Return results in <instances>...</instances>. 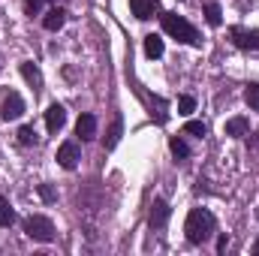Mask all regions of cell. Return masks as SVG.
Segmentation results:
<instances>
[{
    "mask_svg": "<svg viewBox=\"0 0 259 256\" xmlns=\"http://www.w3.org/2000/svg\"><path fill=\"white\" fill-rule=\"evenodd\" d=\"M163 30H166L172 39L187 42V46H199V42H202L199 33H196V27L184 18V15H178V12H163Z\"/></svg>",
    "mask_w": 259,
    "mask_h": 256,
    "instance_id": "2",
    "label": "cell"
},
{
    "mask_svg": "<svg viewBox=\"0 0 259 256\" xmlns=\"http://www.w3.org/2000/svg\"><path fill=\"white\" fill-rule=\"evenodd\" d=\"M244 103L259 112V84H247V91H244Z\"/></svg>",
    "mask_w": 259,
    "mask_h": 256,
    "instance_id": "19",
    "label": "cell"
},
{
    "mask_svg": "<svg viewBox=\"0 0 259 256\" xmlns=\"http://www.w3.org/2000/svg\"><path fill=\"white\" fill-rule=\"evenodd\" d=\"M64 24H66V12L61 9V6L49 9V12H46V18H42V27H46V30H52V33H55V30H61Z\"/></svg>",
    "mask_w": 259,
    "mask_h": 256,
    "instance_id": "11",
    "label": "cell"
},
{
    "mask_svg": "<svg viewBox=\"0 0 259 256\" xmlns=\"http://www.w3.org/2000/svg\"><path fill=\"white\" fill-rule=\"evenodd\" d=\"M169 214H172V208L166 205V199H154V205H151V211H148V223H151V229H163L166 220H169Z\"/></svg>",
    "mask_w": 259,
    "mask_h": 256,
    "instance_id": "6",
    "label": "cell"
},
{
    "mask_svg": "<svg viewBox=\"0 0 259 256\" xmlns=\"http://www.w3.org/2000/svg\"><path fill=\"white\" fill-rule=\"evenodd\" d=\"M235 49L241 52H259V30H247V27H232L229 30Z\"/></svg>",
    "mask_w": 259,
    "mask_h": 256,
    "instance_id": "5",
    "label": "cell"
},
{
    "mask_svg": "<svg viewBox=\"0 0 259 256\" xmlns=\"http://www.w3.org/2000/svg\"><path fill=\"white\" fill-rule=\"evenodd\" d=\"M78 160H81V154H78V145H75V142H64V145L58 148V163H61L64 169H75Z\"/></svg>",
    "mask_w": 259,
    "mask_h": 256,
    "instance_id": "7",
    "label": "cell"
},
{
    "mask_svg": "<svg viewBox=\"0 0 259 256\" xmlns=\"http://www.w3.org/2000/svg\"><path fill=\"white\" fill-rule=\"evenodd\" d=\"M36 190H39V199H42V202H49V205L58 199V193H55V187H52V184H39Z\"/></svg>",
    "mask_w": 259,
    "mask_h": 256,
    "instance_id": "22",
    "label": "cell"
},
{
    "mask_svg": "<svg viewBox=\"0 0 259 256\" xmlns=\"http://www.w3.org/2000/svg\"><path fill=\"white\" fill-rule=\"evenodd\" d=\"M42 3H46V0H27V12H30V15H36Z\"/></svg>",
    "mask_w": 259,
    "mask_h": 256,
    "instance_id": "25",
    "label": "cell"
},
{
    "mask_svg": "<svg viewBox=\"0 0 259 256\" xmlns=\"http://www.w3.org/2000/svg\"><path fill=\"white\" fill-rule=\"evenodd\" d=\"M130 9H133L136 18L148 21V18H154V12L160 9V0H130Z\"/></svg>",
    "mask_w": 259,
    "mask_h": 256,
    "instance_id": "9",
    "label": "cell"
},
{
    "mask_svg": "<svg viewBox=\"0 0 259 256\" xmlns=\"http://www.w3.org/2000/svg\"><path fill=\"white\" fill-rule=\"evenodd\" d=\"M169 151H172L178 160H187V157H190V148H187V142H184L181 136H175V139L169 142Z\"/></svg>",
    "mask_w": 259,
    "mask_h": 256,
    "instance_id": "18",
    "label": "cell"
},
{
    "mask_svg": "<svg viewBox=\"0 0 259 256\" xmlns=\"http://www.w3.org/2000/svg\"><path fill=\"white\" fill-rule=\"evenodd\" d=\"M226 247H229V238L220 235V238H217V253H226Z\"/></svg>",
    "mask_w": 259,
    "mask_h": 256,
    "instance_id": "26",
    "label": "cell"
},
{
    "mask_svg": "<svg viewBox=\"0 0 259 256\" xmlns=\"http://www.w3.org/2000/svg\"><path fill=\"white\" fill-rule=\"evenodd\" d=\"M21 75H24L27 84H33V91H42V72H39V66L33 64V61L21 64Z\"/></svg>",
    "mask_w": 259,
    "mask_h": 256,
    "instance_id": "12",
    "label": "cell"
},
{
    "mask_svg": "<svg viewBox=\"0 0 259 256\" xmlns=\"http://www.w3.org/2000/svg\"><path fill=\"white\" fill-rule=\"evenodd\" d=\"M154 106H157V115H154V121H157V124H166V118H169V112H166V103H163L160 97H154Z\"/></svg>",
    "mask_w": 259,
    "mask_h": 256,
    "instance_id": "23",
    "label": "cell"
},
{
    "mask_svg": "<svg viewBox=\"0 0 259 256\" xmlns=\"http://www.w3.org/2000/svg\"><path fill=\"white\" fill-rule=\"evenodd\" d=\"M18 142H21V145H36V130L33 127H21L18 130Z\"/></svg>",
    "mask_w": 259,
    "mask_h": 256,
    "instance_id": "21",
    "label": "cell"
},
{
    "mask_svg": "<svg viewBox=\"0 0 259 256\" xmlns=\"http://www.w3.org/2000/svg\"><path fill=\"white\" fill-rule=\"evenodd\" d=\"M12 223H15V211H12L9 199H6V196H0V226L6 229V226H12Z\"/></svg>",
    "mask_w": 259,
    "mask_h": 256,
    "instance_id": "17",
    "label": "cell"
},
{
    "mask_svg": "<svg viewBox=\"0 0 259 256\" xmlns=\"http://www.w3.org/2000/svg\"><path fill=\"white\" fill-rule=\"evenodd\" d=\"M145 55H148V58H163V39H160L157 33L145 36Z\"/></svg>",
    "mask_w": 259,
    "mask_h": 256,
    "instance_id": "16",
    "label": "cell"
},
{
    "mask_svg": "<svg viewBox=\"0 0 259 256\" xmlns=\"http://www.w3.org/2000/svg\"><path fill=\"white\" fill-rule=\"evenodd\" d=\"M253 253H256V256H259V238H256V244H253Z\"/></svg>",
    "mask_w": 259,
    "mask_h": 256,
    "instance_id": "27",
    "label": "cell"
},
{
    "mask_svg": "<svg viewBox=\"0 0 259 256\" xmlns=\"http://www.w3.org/2000/svg\"><path fill=\"white\" fill-rule=\"evenodd\" d=\"M121 133H124V121H121V115L112 121V127L106 133V139H103V145H106V151H112V148H118V142H121Z\"/></svg>",
    "mask_w": 259,
    "mask_h": 256,
    "instance_id": "14",
    "label": "cell"
},
{
    "mask_svg": "<svg viewBox=\"0 0 259 256\" xmlns=\"http://www.w3.org/2000/svg\"><path fill=\"white\" fill-rule=\"evenodd\" d=\"M193 109H196V100H193V97H181V100H178V112H181V115H190Z\"/></svg>",
    "mask_w": 259,
    "mask_h": 256,
    "instance_id": "24",
    "label": "cell"
},
{
    "mask_svg": "<svg viewBox=\"0 0 259 256\" xmlns=\"http://www.w3.org/2000/svg\"><path fill=\"white\" fill-rule=\"evenodd\" d=\"M205 21H208L211 27H220V24H223V9H220V3H205Z\"/></svg>",
    "mask_w": 259,
    "mask_h": 256,
    "instance_id": "15",
    "label": "cell"
},
{
    "mask_svg": "<svg viewBox=\"0 0 259 256\" xmlns=\"http://www.w3.org/2000/svg\"><path fill=\"white\" fill-rule=\"evenodd\" d=\"M184 133H187V136H199V139H202V136L208 133V127H205L202 121H187V124H184Z\"/></svg>",
    "mask_w": 259,
    "mask_h": 256,
    "instance_id": "20",
    "label": "cell"
},
{
    "mask_svg": "<svg viewBox=\"0 0 259 256\" xmlns=\"http://www.w3.org/2000/svg\"><path fill=\"white\" fill-rule=\"evenodd\" d=\"M24 232H27V238L42 241V244L55 241V223H52L49 217H42V214H30V217L24 220Z\"/></svg>",
    "mask_w": 259,
    "mask_h": 256,
    "instance_id": "3",
    "label": "cell"
},
{
    "mask_svg": "<svg viewBox=\"0 0 259 256\" xmlns=\"http://www.w3.org/2000/svg\"><path fill=\"white\" fill-rule=\"evenodd\" d=\"M223 130H226V136L241 139V136H247V133H250V121H247V118H229Z\"/></svg>",
    "mask_w": 259,
    "mask_h": 256,
    "instance_id": "13",
    "label": "cell"
},
{
    "mask_svg": "<svg viewBox=\"0 0 259 256\" xmlns=\"http://www.w3.org/2000/svg\"><path fill=\"white\" fill-rule=\"evenodd\" d=\"M24 115V100L18 91H3L0 94V118L3 121H18Z\"/></svg>",
    "mask_w": 259,
    "mask_h": 256,
    "instance_id": "4",
    "label": "cell"
},
{
    "mask_svg": "<svg viewBox=\"0 0 259 256\" xmlns=\"http://www.w3.org/2000/svg\"><path fill=\"white\" fill-rule=\"evenodd\" d=\"M75 136H78L81 142L94 139V136H97V118H94V115H81V118L75 121Z\"/></svg>",
    "mask_w": 259,
    "mask_h": 256,
    "instance_id": "10",
    "label": "cell"
},
{
    "mask_svg": "<svg viewBox=\"0 0 259 256\" xmlns=\"http://www.w3.org/2000/svg\"><path fill=\"white\" fill-rule=\"evenodd\" d=\"M217 229V220L208 208H193L184 220V232H187V241L190 244H205Z\"/></svg>",
    "mask_w": 259,
    "mask_h": 256,
    "instance_id": "1",
    "label": "cell"
},
{
    "mask_svg": "<svg viewBox=\"0 0 259 256\" xmlns=\"http://www.w3.org/2000/svg\"><path fill=\"white\" fill-rule=\"evenodd\" d=\"M64 124H66V109L61 103L49 106V112H46V127H49V133H61Z\"/></svg>",
    "mask_w": 259,
    "mask_h": 256,
    "instance_id": "8",
    "label": "cell"
}]
</instances>
